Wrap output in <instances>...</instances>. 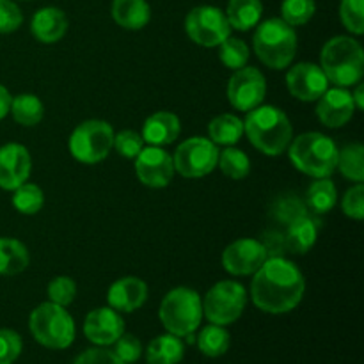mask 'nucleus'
<instances>
[{"label": "nucleus", "mask_w": 364, "mask_h": 364, "mask_svg": "<svg viewBox=\"0 0 364 364\" xmlns=\"http://www.w3.org/2000/svg\"><path fill=\"white\" fill-rule=\"evenodd\" d=\"M247 304V291L237 281H220L208 290L203 301V315L210 323L230 326L237 322Z\"/></svg>", "instance_id": "9"}, {"label": "nucleus", "mask_w": 364, "mask_h": 364, "mask_svg": "<svg viewBox=\"0 0 364 364\" xmlns=\"http://www.w3.org/2000/svg\"><path fill=\"white\" fill-rule=\"evenodd\" d=\"M11 100L13 98H11L9 91H7V89L0 84V121H2L7 114H9Z\"/></svg>", "instance_id": "46"}, {"label": "nucleus", "mask_w": 364, "mask_h": 364, "mask_svg": "<svg viewBox=\"0 0 364 364\" xmlns=\"http://www.w3.org/2000/svg\"><path fill=\"white\" fill-rule=\"evenodd\" d=\"M267 95V80L258 68L244 66L233 73L228 84V100L242 112L262 105Z\"/></svg>", "instance_id": "12"}, {"label": "nucleus", "mask_w": 364, "mask_h": 364, "mask_svg": "<svg viewBox=\"0 0 364 364\" xmlns=\"http://www.w3.org/2000/svg\"><path fill=\"white\" fill-rule=\"evenodd\" d=\"M32 160L25 146L9 142L0 148V187L14 191L31 176Z\"/></svg>", "instance_id": "16"}, {"label": "nucleus", "mask_w": 364, "mask_h": 364, "mask_svg": "<svg viewBox=\"0 0 364 364\" xmlns=\"http://www.w3.org/2000/svg\"><path fill=\"white\" fill-rule=\"evenodd\" d=\"M114 345H116L114 354H116L124 364H132L141 359L142 345L141 341H139L135 336H132V334L123 333L119 338H117V341Z\"/></svg>", "instance_id": "41"}, {"label": "nucleus", "mask_w": 364, "mask_h": 364, "mask_svg": "<svg viewBox=\"0 0 364 364\" xmlns=\"http://www.w3.org/2000/svg\"><path fill=\"white\" fill-rule=\"evenodd\" d=\"M219 59L230 70L237 71L240 68L247 66L249 60V46L238 38H228L219 45Z\"/></svg>", "instance_id": "34"}, {"label": "nucleus", "mask_w": 364, "mask_h": 364, "mask_svg": "<svg viewBox=\"0 0 364 364\" xmlns=\"http://www.w3.org/2000/svg\"><path fill=\"white\" fill-rule=\"evenodd\" d=\"M9 112L13 114L14 121L23 127H34L43 119V103L38 96L34 95H18L16 98L11 100Z\"/></svg>", "instance_id": "30"}, {"label": "nucleus", "mask_w": 364, "mask_h": 364, "mask_svg": "<svg viewBox=\"0 0 364 364\" xmlns=\"http://www.w3.org/2000/svg\"><path fill=\"white\" fill-rule=\"evenodd\" d=\"M251 284L252 302L262 311L283 315L301 304L306 281L299 267L283 256L267 258Z\"/></svg>", "instance_id": "1"}, {"label": "nucleus", "mask_w": 364, "mask_h": 364, "mask_svg": "<svg viewBox=\"0 0 364 364\" xmlns=\"http://www.w3.org/2000/svg\"><path fill=\"white\" fill-rule=\"evenodd\" d=\"M135 174L149 188H164L174 176L173 156L160 146L142 148L135 156Z\"/></svg>", "instance_id": "13"}, {"label": "nucleus", "mask_w": 364, "mask_h": 364, "mask_svg": "<svg viewBox=\"0 0 364 364\" xmlns=\"http://www.w3.org/2000/svg\"><path fill=\"white\" fill-rule=\"evenodd\" d=\"M208 135L213 144L233 146L244 135V121L235 114H220L210 121Z\"/></svg>", "instance_id": "27"}, {"label": "nucleus", "mask_w": 364, "mask_h": 364, "mask_svg": "<svg viewBox=\"0 0 364 364\" xmlns=\"http://www.w3.org/2000/svg\"><path fill=\"white\" fill-rule=\"evenodd\" d=\"M315 0H284L283 6H281L283 20L291 27L308 23L313 14H315Z\"/></svg>", "instance_id": "36"}, {"label": "nucleus", "mask_w": 364, "mask_h": 364, "mask_svg": "<svg viewBox=\"0 0 364 364\" xmlns=\"http://www.w3.org/2000/svg\"><path fill=\"white\" fill-rule=\"evenodd\" d=\"M340 16L348 32L361 36L364 32V0H341Z\"/></svg>", "instance_id": "37"}, {"label": "nucleus", "mask_w": 364, "mask_h": 364, "mask_svg": "<svg viewBox=\"0 0 364 364\" xmlns=\"http://www.w3.org/2000/svg\"><path fill=\"white\" fill-rule=\"evenodd\" d=\"M262 0H230L226 18L231 28L245 32L258 25V21L262 20Z\"/></svg>", "instance_id": "25"}, {"label": "nucleus", "mask_w": 364, "mask_h": 364, "mask_svg": "<svg viewBox=\"0 0 364 364\" xmlns=\"http://www.w3.org/2000/svg\"><path fill=\"white\" fill-rule=\"evenodd\" d=\"M13 205L23 215H34L45 205V196H43V191L38 185L25 181L23 185L14 188Z\"/></svg>", "instance_id": "32"}, {"label": "nucleus", "mask_w": 364, "mask_h": 364, "mask_svg": "<svg viewBox=\"0 0 364 364\" xmlns=\"http://www.w3.org/2000/svg\"><path fill=\"white\" fill-rule=\"evenodd\" d=\"M338 169L345 178L361 183L364 180V148L363 144H348L338 151Z\"/></svg>", "instance_id": "31"}, {"label": "nucleus", "mask_w": 364, "mask_h": 364, "mask_svg": "<svg viewBox=\"0 0 364 364\" xmlns=\"http://www.w3.org/2000/svg\"><path fill=\"white\" fill-rule=\"evenodd\" d=\"M364 89L361 84H358V87H355V91L352 92V100H354V105L355 109H364Z\"/></svg>", "instance_id": "47"}, {"label": "nucleus", "mask_w": 364, "mask_h": 364, "mask_svg": "<svg viewBox=\"0 0 364 364\" xmlns=\"http://www.w3.org/2000/svg\"><path fill=\"white\" fill-rule=\"evenodd\" d=\"M316 237H318V230L311 217H299L287 226V233H284L287 251L295 252V255H306L313 249Z\"/></svg>", "instance_id": "22"}, {"label": "nucleus", "mask_w": 364, "mask_h": 364, "mask_svg": "<svg viewBox=\"0 0 364 364\" xmlns=\"http://www.w3.org/2000/svg\"><path fill=\"white\" fill-rule=\"evenodd\" d=\"M263 247H265L267 256L270 258H276V256H283V252L287 251V244H284V235L279 231H267L263 235Z\"/></svg>", "instance_id": "45"}, {"label": "nucleus", "mask_w": 364, "mask_h": 364, "mask_svg": "<svg viewBox=\"0 0 364 364\" xmlns=\"http://www.w3.org/2000/svg\"><path fill=\"white\" fill-rule=\"evenodd\" d=\"M159 316L169 334L187 338L194 334L203 320V301L199 294L191 288H174L164 297Z\"/></svg>", "instance_id": "6"}, {"label": "nucleus", "mask_w": 364, "mask_h": 364, "mask_svg": "<svg viewBox=\"0 0 364 364\" xmlns=\"http://www.w3.org/2000/svg\"><path fill=\"white\" fill-rule=\"evenodd\" d=\"M114 148L124 159H135L144 148V139L134 130H123L114 135Z\"/></svg>", "instance_id": "39"}, {"label": "nucleus", "mask_w": 364, "mask_h": 364, "mask_svg": "<svg viewBox=\"0 0 364 364\" xmlns=\"http://www.w3.org/2000/svg\"><path fill=\"white\" fill-rule=\"evenodd\" d=\"M148 299V287L139 277H123L109 288L107 301L112 309L119 313H132L142 308Z\"/></svg>", "instance_id": "19"}, {"label": "nucleus", "mask_w": 364, "mask_h": 364, "mask_svg": "<svg viewBox=\"0 0 364 364\" xmlns=\"http://www.w3.org/2000/svg\"><path fill=\"white\" fill-rule=\"evenodd\" d=\"M20 334L11 329H0V364H14L21 354Z\"/></svg>", "instance_id": "40"}, {"label": "nucleus", "mask_w": 364, "mask_h": 364, "mask_svg": "<svg viewBox=\"0 0 364 364\" xmlns=\"http://www.w3.org/2000/svg\"><path fill=\"white\" fill-rule=\"evenodd\" d=\"M252 46L265 66L284 70L290 66L297 52V34L283 18H269L256 28Z\"/></svg>", "instance_id": "4"}, {"label": "nucleus", "mask_w": 364, "mask_h": 364, "mask_svg": "<svg viewBox=\"0 0 364 364\" xmlns=\"http://www.w3.org/2000/svg\"><path fill=\"white\" fill-rule=\"evenodd\" d=\"M322 70L327 80L338 87H350L361 82L364 73V52L359 41L348 36H336L323 45Z\"/></svg>", "instance_id": "3"}, {"label": "nucleus", "mask_w": 364, "mask_h": 364, "mask_svg": "<svg viewBox=\"0 0 364 364\" xmlns=\"http://www.w3.org/2000/svg\"><path fill=\"white\" fill-rule=\"evenodd\" d=\"M185 31L194 43L213 48L230 38L231 25L219 7L199 6L187 14Z\"/></svg>", "instance_id": "11"}, {"label": "nucleus", "mask_w": 364, "mask_h": 364, "mask_svg": "<svg viewBox=\"0 0 364 364\" xmlns=\"http://www.w3.org/2000/svg\"><path fill=\"white\" fill-rule=\"evenodd\" d=\"M217 166L231 180H242L251 171L249 156L242 149L237 148H228L223 153H219V162H217Z\"/></svg>", "instance_id": "33"}, {"label": "nucleus", "mask_w": 364, "mask_h": 364, "mask_svg": "<svg viewBox=\"0 0 364 364\" xmlns=\"http://www.w3.org/2000/svg\"><path fill=\"white\" fill-rule=\"evenodd\" d=\"M28 329L39 345L52 350H64L75 341V322L66 308L43 302L28 318Z\"/></svg>", "instance_id": "7"}, {"label": "nucleus", "mask_w": 364, "mask_h": 364, "mask_svg": "<svg viewBox=\"0 0 364 364\" xmlns=\"http://www.w3.org/2000/svg\"><path fill=\"white\" fill-rule=\"evenodd\" d=\"M23 21L20 7L11 0H0V34L14 32Z\"/></svg>", "instance_id": "43"}, {"label": "nucleus", "mask_w": 364, "mask_h": 364, "mask_svg": "<svg viewBox=\"0 0 364 364\" xmlns=\"http://www.w3.org/2000/svg\"><path fill=\"white\" fill-rule=\"evenodd\" d=\"M244 134L258 151L269 156L284 153L294 137V127L281 109L272 105H259L249 110L244 121Z\"/></svg>", "instance_id": "2"}, {"label": "nucleus", "mask_w": 364, "mask_h": 364, "mask_svg": "<svg viewBox=\"0 0 364 364\" xmlns=\"http://www.w3.org/2000/svg\"><path fill=\"white\" fill-rule=\"evenodd\" d=\"M181 132L180 117L173 112H156L144 121L142 127V139L149 146H167L173 144Z\"/></svg>", "instance_id": "20"}, {"label": "nucleus", "mask_w": 364, "mask_h": 364, "mask_svg": "<svg viewBox=\"0 0 364 364\" xmlns=\"http://www.w3.org/2000/svg\"><path fill=\"white\" fill-rule=\"evenodd\" d=\"M219 148L206 137H191L181 142L173 156L174 171L183 178H203L219 162Z\"/></svg>", "instance_id": "10"}, {"label": "nucleus", "mask_w": 364, "mask_h": 364, "mask_svg": "<svg viewBox=\"0 0 364 364\" xmlns=\"http://www.w3.org/2000/svg\"><path fill=\"white\" fill-rule=\"evenodd\" d=\"M287 87L301 102H316L329 89V80L316 64L299 63L287 73Z\"/></svg>", "instance_id": "15"}, {"label": "nucleus", "mask_w": 364, "mask_h": 364, "mask_svg": "<svg viewBox=\"0 0 364 364\" xmlns=\"http://www.w3.org/2000/svg\"><path fill=\"white\" fill-rule=\"evenodd\" d=\"M288 155L301 173L311 178H329L336 171L338 148L334 141L318 132L302 134L290 142Z\"/></svg>", "instance_id": "5"}, {"label": "nucleus", "mask_w": 364, "mask_h": 364, "mask_svg": "<svg viewBox=\"0 0 364 364\" xmlns=\"http://www.w3.org/2000/svg\"><path fill=\"white\" fill-rule=\"evenodd\" d=\"M112 18L123 28L139 31L148 25L151 11L146 0H114Z\"/></svg>", "instance_id": "23"}, {"label": "nucleus", "mask_w": 364, "mask_h": 364, "mask_svg": "<svg viewBox=\"0 0 364 364\" xmlns=\"http://www.w3.org/2000/svg\"><path fill=\"white\" fill-rule=\"evenodd\" d=\"M341 208L343 213L350 219L361 220L364 217V187L361 183H358L355 187L348 188L347 194L343 196V201H341Z\"/></svg>", "instance_id": "42"}, {"label": "nucleus", "mask_w": 364, "mask_h": 364, "mask_svg": "<svg viewBox=\"0 0 364 364\" xmlns=\"http://www.w3.org/2000/svg\"><path fill=\"white\" fill-rule=\"evenodd\" d=\"M308 206L315 213H329L338 201V188L329 178H316L308 188Z\"/></svg>", "instance_id": "28"}, {"label": "nucleus", "mask_w": 364, "mask_h": 364, "mask_svg": "<svg viewBox=\"0 0 364 364\" xmlns=\"http://www.w3.org/2000/svg\"><path fill=\"white\" fill-rule=\"evenodd\" d=\"M230 345V333L223 326H215V323L206 326L198 336V347L201 354L206 355V358H220V355L226 354Z\"/></svg>", "instance_id": "29"}, {"label": "nucleus", "mask_w": 364, "mask_h": 364, "mask_svg": "<svg viewBox=\"0 0 364 364\" xmlns=\"http://www.w3.org/2000/svg\"><path fill=\"white\" fill-rule=\"evenodd\" d=\"M267 251L259 240L242 238L228 245L223 252V265L233 276H251L267 262Z\"/></svg>", "instance_id": "14"}, {"label": "nucleus", "mask_w": 364, "mask_h": 364, "mask_svg": "<svg viewBox=\"0 0 364 364\" xmlns=\"http://www.w3.org/2000/svg\"><path fill=\"white\" fill-rule=\"evenodd\" d=\"M75 295H77V284H75L71 277L59 276L50 281L48 299L53 304L66 308V306H70L75 301Z\"/></svg>", "instance_id": "38"}, {"label": "nucleus", "mask_w": 364, "mask_h": 364, "mask_svg": "<svg viewBox=\"0 0 364 364\" xmlns=\"http://www.w3.org/2000/svg\"><path fill=\"white\" fill-rule=\"evenodd\" d=\"M270 215L277 223H283L284 226H288L295 219L306 215V205L295 196H284V198H277L274 201V205L270 206Z\"/></svg>", "instance_id": "35"}, {"label": "nucleus", "mask_w": 364, "mask_h": 364, "mask_svg": "<svg viewBox=\"0 0 364 364\" xmlns=\"http://www.w3.org/2000/svg\"><path fill=\"white\" fill-rule=\"evenodd\" d=\"M183 355V341L174 334L156 336L146 348V363L148 364H180Z\"/></svg>", "instance_id": "24"}, {"label": "nucleus", "mask_w": 364, "mask_h": 364, "mask_svg": "<svg viewBox=\"0 0 364 364\" xmlns=\"http://www.w3.org/2000/svg\"><path fill=\"white\" fill-rule=\"evenodd\" d=\"M28 251L16 238H0V276H16L28 267Z\"/></svg>", "instance_id": "26"}, {"label": "nucleus", "mask_w": 364, "mask_h": 364, "mask_svg": "<svg viewBox=\"0 0 364 364\" xmlns=\"http://www.w3.org/2000/svg\"><path fill=\"white\" fill-rule=\"evenodd\" d=\"M114 130L107 121L89 119L78 124L70 137V151L82 164H98L109 156Z\"/></svg>", "instance_id": "8"}, {"label": "nucleus", "mask_w": 364, "mask_h": 364, "mask_svg": "<svg viewBox=\"0 0 364 364\" xmlns=\"http://www.w3.org/2000/svg\"><path fill=\"white\" fill-rule=\"evenodd\" d=\"M31 31L38 41L46 43V45L57 43L64 38L68 31L66 14L57 7H43L32 16Z\"/></svg>", "instance_id": "21"}, {"label": "nucleus", "mask_w": 364, "mask_h": 364, "mask_svg": "<svg viewBox=\"0 0 364 364\" xmlns=\"http://www.w3.org/2000/svg\"><path fill=\"white\" fill-rule=\"evenodd\" d=\"M124 333V320L119 311L112 308H98L85 316L84 334L98 347L114 345Z\"/></svg>", "instance_id": "17"}, {"label": "nucleus", "mask_w": 364, "mask_h": 364, "mask_svg": "<svg viewBox=\"0 0 364 364\" xmlns=\"http://www.w3.org/2000/svg\"><path fill=\"white\" fill-rule=\"evenodd\" d=\"M354 100L347 87L327 89L318 98L316 116L327 128H340L347 124L354 116Z\"/></svg>", "instance_id": "18"}, {"label": "nucleus", "mask_w": 364, "mask_h": 364, "mask_svg": "<svg viewBox=\"0 0 364 364\" xmlns=\"http://www.w3.org/2000/svg\"><path fill=\"white\" fill-rule=\"evenodd\" d=\"M73 364H124L114 352L107 348H89L82 352Z\"/></svg>", "instance_id": "44"}]
</instances>
